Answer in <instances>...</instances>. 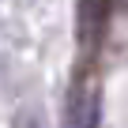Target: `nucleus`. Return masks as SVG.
I'll list each match as a JSON object with an SVG mask.
<instances>
[{"label":"nucleus","instance_id":"nucleus-1","mask_svg":"<svg viewBox=\"0 0 128 128\" xmlns=\"http://www.w3.org/2000/svg\"><path fill=\"white\" fill-rule=\"evenodd\" d=\"M12 128H45V117H42L38 106H26V109L15 113V124H12Z\"/></svg>","mask_w":128,"mask_h":128}]
</instances>
